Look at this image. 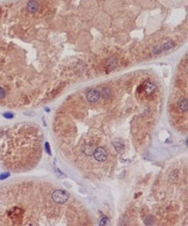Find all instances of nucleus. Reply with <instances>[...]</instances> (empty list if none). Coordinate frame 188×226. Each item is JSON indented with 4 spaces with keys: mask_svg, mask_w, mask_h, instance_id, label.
Wrapping results in <instances>:
<instances>
[{
    "mask_svg": "<svg viewBox=\"0 0 188 226\" xmlns=\"http://www.w3.org/2000/svg\"><path fill=\"white\" fill-rule=\"evenodd\" d=\"M68 193L66 191L62 190H56L52 195V198L54 202L59 204H62L66 202L68 200Z\"/></svg>",
    "mask_w": 188,
    "mask_h": 226,
    "instance_id": "1",
    "label": "nucleus"
},
{
    "mask_svg": "<svg viewBox=\"0 0 188 226\" xmlns=\"http://www.w3.org/2000/svg\"><path fill=\"white\" fill-rule=\"evenodd\" d=\"M93 156L97 161L103 162L107 158V151L103 147H98L94 150Z\"/></svg>",
    "mask_w": 188,
    "mask_h": 226,
    "instance_id": "2",
    "label": "nucleus"
},
{
    "mask_svg": "<svg viewBox=\"0 0 188 226\" xmlns=\"http://www.w3.org/2000/svg\"><path fill=\"white\" fill-rule=\"evenodd\" d=\"M101 97L100 92L96 89L89 90L86 95V98L89 102L94 103L98 101Z\"/></svg>",
    "mask_w": 188,
    "mask_h": 226,
    "instance_id": "3",
    "label": "nucleus"
},
{
    "mask_svg": "<svg viewBox=\"0 0 188 226\" xmlns=\"http://www.w3.org/2000/svg\"><path fill=\"white\" fill-rule=\"evenodd\" d=\"M40 8L39 3L35 0H33L27 3V10L30 14H35Z\"/></svg>",
    "mask_w": 188,
    "mask_h": 226,
    "instance_id": "4",
    "label": "nucleus"
},
{
    "mask_svg": "<svg viewBox=\"0 0 188 226\" xmlns=\"http://www.w3.org/2000/svg\"><path fill=\"white\" fill-rule=\"evenodd\" d=\"M178 105L182 111L187 112L188 111V101L187 98H181L178 103Z\"/></svg>",
    "mask_w": 188,
    "mask_h": 226,
    "instance_id": "5",
    "label": "nucleus"
},
{
    "mask_svg": "<svg viewBox=\"0 0 188 226\" xmlns=\"http://www.w3.org/2000/svg\"><path fill=\"white\" fill-rule=\"evenodd\" d=\"M157 89V87L156 85H154L153 83H148L145 86V91L147 93V94H152V93H154L156 90Z\"/></svg>",
    "mask_w": 188,
    "mask_h": 226,
    "instance_id": "6",
    "label": "nucleus"
},
{
    "mask_svg": "<svg viewBox=\"0 0 188 226\" xmlns=\"http://www.w3.org/2000/svg\"><path fill=\"white\" fill-rule=\"evenodd\" d=\"M174 46V44L172 41H169V42L166 43L165 44H164L162 46V50H168L173 48Z\"/></svg>",
    "mask_w": 188,
    "mask_h": 226,
    "instance_id": "7",
    "label": "nucleus"
},
{
    "mask_svg": "<svg viewBox=\"0 0 188 226\" xmlns=\"http://www.w3.org/2000/svg\"><path fill=\"white\" fill-rule=\"evenodd\" d=\"M101 95H102V97L104 98H109L111 95L110 91L109 89H107L103 90L102 92H101Z\"/></svg>",
    "mask_w": 188,
    "mask_h": 226,
    "instance_id": "8",
    "label": "nucleus"
},
{
    "mask_svg": "<svg viewBox=\"0 0 188 226\" xmlns=\"http://www.w3.org/2000/svg\"><path fill=\"white\" fill-rule=\"evenodd\" d=\"M109 221V219H108L107 217H104L103 218H102L101 219L100 223H99V225L100 226H106V225H108Z\"/></svg>",
    "mask_w": 188,
    "mask_h": 226,
    "instance_id": "9",
    "label": "nucleus"
},
{
    "mask_svg": "<svg viewBox=\"0 0 188 226\" xmlns=\"http://www.w3.org/2000/svg\"><path fill=\"white\" fill-rule=\"evenodd\" d=\"M6 95V91L4 88L0 86V99H2Z\"/></svg>",
    "mask_w": 188,
    "mask_h": 226,
    "instance_id": "10",
    "label": "nucleus"
},
{
    "mask_svg": "<svg viewBox=\"0 0 188 226\" xmlns=\"http://www.w3.org/2000/svg\"><path fill=\"white\" fill-rule=\"evenodd\" d=\"M9 176V174L8 172H5V173H3L0 175V180H3L5 178H7L8 176Z\"/></svg>",
    "mask_w": 188,
    "mask_h": 226,
    "instance_id": "11",
    "label": "nucleus"
},
{
    "mask_svg": "<svg viewBox=\"0 0 188 226\" xmlns=\"http://www.w3.org/2000/svg\"><path fill=\"white\" fill-rule=\"evenodd\" d=\"M4 117H5V118H7V119H11V118H12L14 117V115H13V114L11 113L7 112V113H6L4 114Z\"/></svg>",
    "mask_w": 188,
    "mask_h": 226,
    "instance_id": "12",
    "label": "nucleus"
},
{
    "mask_svg": "<svg viewBox=\"0 0 188 226\" xmlns=\"http://www.w3.org/2000/svg\"><path fill=\"white\" fill-rule=\"evenodd\" d=\"M49 146H50L49 144L48 143H47L45 144V149H46V151H47V153L51 154V151H50V148Z\"/></svg>",
    "mask_w": 188,
    "mask_h": 226,
    "instance_id": "13",
    "label": "nucleus"
}]
</instances>
